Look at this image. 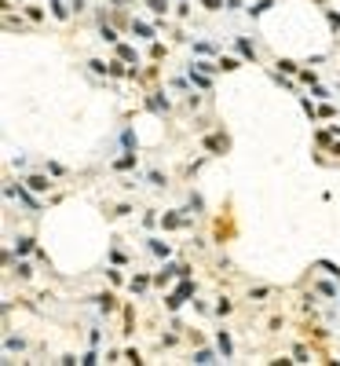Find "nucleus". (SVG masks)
I'll return each mask as SVG.
<instances>
[{"label":"nucleus","mask_w":340,"mask_h":366,"mask_svg":"<svg viewBox=\"0 0 340 366\" xmlns=\"http://www.w3.org/2000/svg\"><path fill=\"white\" fill-rule=\"evenodd\" d=\"M26 183H30L33 191H48V187H51L48 180H44V176H30V180H26Z\"/></svg>","instance_id":"obj_1"}]
</instances>
